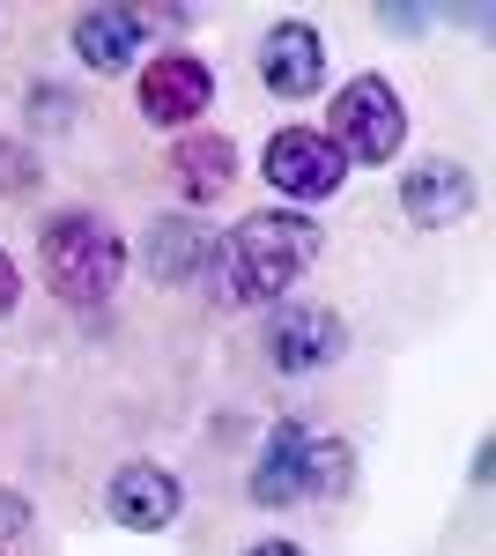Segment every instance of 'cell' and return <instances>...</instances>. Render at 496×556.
<instances>
[{
	"instance_id": "4",
	"label": "cell",
	"mask_w": 496,
	"mask_h": 556,
	"mask_svg": "<svg viewBox=\"0 0 496 556\" xmlns=\"http://www.w3.org/2000/svg\"><path fill=\"white\" fill-rule=\"evenodd\" d=\"M133 104H141V119H149V127L193 134V127H201V112L215 104V67H207L201 52H156V60L141 67Z\"/></svg>"
},
{
	"instance_id": "16",
	"label": "cell",
	"mask_w": 496,
	"mask_h": 556,
	"mask_svg": "<svg viewBox=\"0 0 496 556\" xmlns=\"http://www.w3.org/2000/svg\"><path fill=\"white\" fill-rule=\"evenodd\" d=\"M38 156H30V149H23V141H0V193H8V201H23V193H38Z\"/></svg>"
},
{
	"instance_id": "9",
	"label": "cell",
	"mask_w": 496,
	"mask_h": 556,
	"mask_svg": "<svg viewBox=\"0 0 496 556\" xmlns=\"http://www.w3.org/2000/svg\"><path fill=\"white\" fill-rule=\"evenodd\" d=\"M259 83L275 97H319V83H327V38L311 23H275L259 38Z\"/></svg>"
},
{
	"instance_id": "1",
	"label": "cell",
	"mask_w": 496,
	"mask_h": 556,
	"mask_svg": "<svg viewBox=\"0 0 496 556\" xmlns=\"http://www.w3.org/2000/svg\"><path fill=\"white\" fill-rule=\"evenodd\" d=\"M311 260H319V223L304 208H259L207 253V267L222 275V298L230 304H275L304 282Z\"/></svg>"
},
{
	"instance_id": "2",
	"label": "cell",
	"mask_w": 496,
	"mask_h": 556,
	"mask_svg": "<svg viewBox=\"0 0 496 556\" xmlns=\"http://www.w3.org/2000/svg\"><path fill=\"white\" fill-rule=\"evenodd\" d=\"M38 267L67 304H104L126 282V238L97 208H60L38 238Z\"/></svg>"
},
{
	"instance_id": "10",
	"label": "cell",
	"mask_w": 496,
	"mask_h": 556,
	"mask_svg": "<svg viewBox=\"0 0 496 556\" xmlns=\"http://www.w3.org/2000/svg\"><path fill=\"white\" fill-rule=\"evenodd\" d=\"M67 38H75V52H82V67L126 75V67H141L149 23H141V8H82V15L67 23Z\"/></svg>"
},
{
	"instance_id": "7",
	"label": "cell",
	"mask_w": 496,
	"mask_h": 556,
	"mask_svg": "<svg viewBox=\"0 0 496 556\" xmlns=\"http://www.w3.org/2000/svg\"><path fill=\"white\" fill-rule=\"evenodd\" d=\"M186 505V490H178V475L156 468V460H126L112 482H104V513L119 519L126 534H164L170 519Z\"/></svg>"
},
{
	"instance_id": "17",
	"label": "cell",
	"mask_w": 496,
	"mask_h": 556,
	"mask_svg": "<svg viewBox=\"0 0 496 556\" xmlns=\"http://www.w3.org/2000/svg\"><path fill=\"white\" fill-rule=\"evenodd\" d=\"M23 527H30V497L0 490V534H23Z\"/></svg>"
},
{
	"instance_id": "11",
	"label": "cell",
	"mask_w": 496,
	"mask_h": 556,
	"mask_svg": "<svg viewBox=\"0 0 496 556\" xmlns=\"http://www.w3.org/2000/svg\"><path fill=\"white\" fill-rule=\"evenodd\" d=\"M230 178H238V141L230 134H178L170 141V186L193 201V208H207L215 193H230Z\"/></svg>"
},
{
	"instance_id": "21",
	"label": "cell",
	"mask_w": 496,
	"mask_h": 556,
	"mask_svg": "<svg viewBox=\"0 0 496 556\" xmlns=\"http://www.w3.org/2000/svg\"><path fill=\"white\" fill-rule=\"evenodd\" d=\"M245 556H304V549H296V542H282V534H267V542H252Z\"/></svg>"
},
{
	"instance_id": "15",
	"label": "cell",
	"mask_w": 496,
	"mask_h": 556,
	"mask_svg": "<svg viewBox=\"0 0 496 556\" xmlns=\"http://www.w3.org/2000/svg\"><path fill=\"white\" fill-rule=\"evenodd\" d=\"M75 119H82V112H75V97H67L60 83H38V89H30V127H44V134H67Z\"/></svg>"
},
{
	"instance_id": "6",
	"label": "cell",
	"mask_w": 496,
	"mask_h": 556,
	"mask_svg": "<svg viewBox=\"0 0 496 556\" xmlns=\"http://www.w3.org/2000/svg\"><path fill=\"white\" fill-rule=\"evenodd\" d=\"M341 349H348V327H341V312H327V304H290V312L267 319V364L282 379L327 371V364H341Z\"/></svg>"
},
{
	"instance_id": "3",
	"label": "cell",
	"mask_w": 496,
	"mask_h": 556,
	"mask_svg": "<svg viewBox=\"0 0 496 556\" xmlns=\"http://www.w3.org/2000/svg\"><path fill=\"white\" fill-rule=\"evenodd\" d=\"M327 141L341 149L348 172H356V164H393L400 141H408V104H400V89L385 83V75H356V83H341Z\"/></svg>"
},
{
	"instance_id": "5",
	"label": "cell",
	"mask_w": 496,
	"mask_h": 556,
	"mask_svg": "<svg viewBox=\"0 0 496 556\" xmlns=\"http://www.w3.org/2000/svg\"><path fill=\"white\" fill-rule=\"evenodd\" d=\"M259 178L282 201H327V193H341L348 164H341V149L319 127H282V134H267V149H259Z\"/></svg>"
},
{
	"instance_id": "14",
	"label": "cell",
	"mask_w": 496,
	"mask_h": 556,
	"mask_svg": "<svg viewBox=\"0 0 496 556\" xmlns=\"http://www.w3.org/2000/svg\"><path fill=\"white\" fill-rule=\"evenodd\" d=\"M356 490V445L348 438H311L304 445V497H348Z\"/></svg>"
},
{
	"instance_id": "18",
	"label": "cell",
	"mask_w": 496,
	"mask_h": 556,
	"mask_svg": "<svg viewBox=\"0 0 496 556\" xmlns=\"http://www.w3.org/2000/svg\"><path fill=\"white\" fill-rule=\"evenodd\" d=\"M15 298H23V267H15V260L0 253V319L15 312Z\"/></svg>"
},
{
	"instance_id": "13",
	"label": "cell",
	"mask_w": 496,
	"mask_h": 556,
	"mask_svg": "<svg viewBox=\"0 0 496 556\" xmlns=\"http://www.w3.org/2000/svg\"><path fill=\"white\" fill-rule=\"evenodd\" d=\"M207 253H215V238H207L193 215H164V223H149V238H141V267H149V282H164V290L193 282L207 267Z\"/></svg>"
},
{
	"instance_id": "12",
	"label": "cell",
	"mask_w": 496,
	"mask_h": 556,
	"mask_svg": "<svg viewBox=\"0 0 496 556\" xmlns=\"http://www.w3.org/2000/svg\"><path fill=\"white\" fill-rule=\"evenodd\" d=\"M304 445H311V430L296 424V416H282V424L267 430V445H259V460L245 475L252 505H296L304 497Z\"/></svg>"
},
{
	"instance_id": "20",
	"label": "cell",
	"mask_w": 496,
	"mask_h": 556,
	"mask_svg": "<svg viewBox=\"0 0 496 556\" xmlns=\"http://www.w3.org/2000/svg\"><path fill=\"white\" fill-rule=\"evenodd\" d=\"M467 475H474V482H489V475H496V438L474 445V468H467Z\"/></svg>"
},
{
	"instance_id": "19",
	"label": "cell",
	"mask_w": 496,
	"mask_h": 556,
	"mask_svg": "<svg viewBox=\"0 0 496 556\" xmlns=\"http://www.w3.org/2000/svg\"><path fill=\"white\" fill-rule=\"evenodd\" d=\"M378 23H385V30H422L430 15H422V8H378Z\"/></svg>"
},
{
	"instance_id": "8",
	"label": "cell",
	"mask_w": 496,
	"mask_h": 556,
	"mask_svg": "<svg viewBox=\"0 0 496 556\" xmlns=\"http://www.w3.org/2000/svg\"><path fill=\"white\" fill-rule=\"evenodd\" d=\"M474 201H482V193H474V172L453 164V156H430V164H415V172L400 178V208H408V223H422V230L467 223Z\"/></svg>"
}]
</instances>
